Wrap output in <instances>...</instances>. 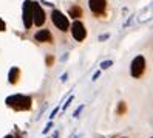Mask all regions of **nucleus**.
Here are the masks:
<instances>
[{
  "label": "nucleus",
  "instance_id": "nucleus-18",
  "mask_svg": "<svg viewBox=\"0 0 153 138\" xmlns=\"http://www.w3.org/2000/svg\"><path fill=\"white\" fill-rule=\"evenodd\" d=\"M53 61H54V59H53V56L47 58V64H48V65H51V64H53Z\"/></svg>",
  "mask_w": 153,
  "mask_h": 138
},
{
  "label": "nucleus",
  "instance_id": "nucleus-10",
  "mask_svg": "<svg viewBox=\"0 0 153 138\" xmlns=\"http://www.w3.org/2000/svg\"><path fill=\"white\" fill-rule=\"evenodd\" d=\"M68 13H70L71 17H74V19H79V17H82V10H80V6H77V5L71 6Z\"/></svg>",
  "mask_w": 153,
  "mask_h": 138
},
{
  "label": "nucleus",
  "instance_id": "nucleus-15",
  "mask_svg": "<svg viewBox=\"0 0 153 138\" xmlns=\"http://www.w3.org/2000/svg\"><path fill=\"white\" fill-rule=\"evenodd\" d=\"M59 109H60V107H56L54 110H53V112H51V115H50V119H53V118H54V116H56V113L59 112Z\"/></svg>",
  "mask_w": 153,
  "mask_h": 138
},
{
  "label": "nucleus",
  "instance_id": "nucleus-4",
  "mask_svg": "<svg viewBox=\"0 0 153 138\" xmlns=\"http://www.w3.org/2000/svg\"><path fill=\"white\" fill-rule=\"evenodd\" d=\"M144 70H146V59L142 56H136L131 62V76L139 78L144 73Z\"/></svg>",
  "mask_w": 153,
  "mask_h": 138
},
{
  "label": "nucleus",
  "instance_id": "nucleus-13",
  "mask_svg": "<svg viewBox=\"0 0 153 138\" xmlns=\"http://www.w3.org/2000/svg\"><path fill=\"white\" fill-rule=\"evenodd\" d=\"M73 99H74V96H70V98L67 99V103L64 104V107H62V110H65V109H67V107H68V106H70L71 103H73Z\"/></svg>",
  "mask_w": 153,
  "mask_h": 138
},
{
  "label": "nucleus",
  "instance_id": "nucleus-19",
  "mask_svg": "<svg viewBox=\"0 0 153 138\" xmlns=\"http://www.w3.org/2000/svg\"><path fill=\"white\" fill-rule=\"evenodd\" d=\"M99 75H101V73H99V71H96V73H94V75H93V81H96V79L99 78Z\"/></svg>",
  "mask_w": 153,
  "mask_h": 138
},
{
  "label": "nucleus",
  "instance_id": "nucleus-8",
  "mask_svg": "<svg viewBox=\"0 0 153 138\" xmlns=\"http://www.w3.org/2000/svg\"><path fill=\"white\" fill-rule=\"evenodd\" d=\"M36 40L37 42H51V34L48 30H40L36 33Z\"/></svg>",
  "mask_w": 153,
  "mask_h": 138
},
{
  "label": "nucleus",
  "instance_id": "nucleus-20",
  "mask_svg": "<svg viewBox=\"0 0 153 138\" xmlns=\"http://www.w3.org/2000/svg\"><path fill=\"white\" fill-rule=\"evenodd\" d=\"M5 138H20V136H14V135H6Z\"/></svg>",
  "mask_w": 153,
  "mask_h": 138
},
{
  "label": "nucleus",
  "instance_id": "nucleus-11",
  "mask_svg": "<svg viewBox=\"0 0 153 138\" xmlns=\"http://www.w3.org/2000/svg\"><path fill=\"white\" fill-rule=\"evenodd\" d=\"M125 113V103H119V107H118V115H122Z\"/></svg>",
  "mask_w": 153,
  "mask_h": 138
},
{
  "label": "nucleus",
  "instance_id": "nucleus-12",
  "mask_svg": "<svg viewBox=\"0 0 153 138\" xmlns=\"http://www.w3.org/2000/svg\"><path fill=\"white\" fill-rule=\"evenodd\" d=\"M111 65H113V62H111V61H104V62L101 64V67H102V68H108V67H111Z\"/></svg>",
  "mask_w": 153,
  "mask_h": 138
},
{
  "label": "nucleus",
  "instance_id": "nucleus-3",
  "mask_svg": "<svg viewBox=\"0 0 153 138\" xmlns=\"http://www.w3.org/2000/svg\"><path fill=\"white\" fill-rule=\"evenodd\" d=\"M31 13H33V23L34 25H43L45 23V13L42 10V6L36 2H31Z\"/></svg>",
  "mask_w": 153,
  "mask_h": 138
},
{
  "label": "nucleus",
  "instance_id": "nucleus-14",
  "mask_svg": "<svg viewBox=\"0 0 153 138\" xmlns=\"http://www.w3.org/2000/svg\"><path fill=\"white\" fill-rule=\"evenodd\" d=\"M51 127H53V121H50L47 126H45V129H43V134H48V130H50Z\"/></svg>",
  "mask_w": 153,
  "mask_h": 138
},
{
  "label": "nucleus",
  "instance_id": "nucleus-7",
  "mask_svg": "<svg viewBox=\"0 0 153 138\" xmlns=\"http://www.w3.org/2000/svg\"><path fill=\"white\" fill-rule=\"evenodd\" d=\"M23 22H25V28L30 30L33 25V13H31V0H26L23 3Z\"/></svg>",
  "mask_w": 153,
  "mask_h": 138
},
{
  "label": "nucleus",
  "instance_id": "nucleus-9",
  "mask_svg": "<svg viewBox=\"0 0 153 138\" xmlns=\"http://www.w3.org/2000/svg\"><path fill=\"white\" fill-rule=\"evenodd\" d=\"M19 75H20V70L17 68V67H13V68L10 70V75H8V78H10L11 84H16L17 79H19Z\"/></svg>",
  "mask_w": 153,
  "mask_h": 138
},
{
  "label": "nucleus",
  "instance_id": "nucleus-2",
  "mask_svg": "<svg viewBox=\"0 0 153 138\" xmlns=\"http://www.w3.org/2000/svg\"><path fill=\"white\" fill-rule=\"evenodd\" d=\"M51 19H53V23H54L60 31H67V30L70 28V22H68V19H67V17L62 14L60 11H57V10L53 11Z\"/></svg>",
  "mask_w": 153,
  "mask_h": 138
},
{
  "label": "nucleus",
  "instance_id": "nucleus-5",
  "mask_svg": "<svg viewBox=\"0 0 153 138\" xmlns=\"http://www.w3.org/2000/svg\"><path fill=\"white\" fill-rule=\"evenodd\" d=\"M71 33H73V38H74L77 42L84 40V39H85V36H87V30H85L84 23H82V22H79V20L73 23V26H71Z\"/></svg>",
  "mask_w": 153,
  "mask_h": 138
},
{
  "label": "nucleus",
  "instance_id": "nucleus-16",
  "mask_svg": "<svg viewBox=\"0 0 153 138\" xmlns=\"http://www.w3.org/2000/svg\"><path fill=\"white\" fill-rule=\"evenodd\" d=\"M82 109H84V106H80V107L76 110V112H74V115H73V116H74V118H77V116H79V113L82 112Z\"/></svg>",
  "mask_w": 153,
  "mask_h": 138
},
{
  "label": "nucleus",
  "instance_id": "nucleus-1",
  "mask_svg": "<svg viewBox=\"0 0 153 138\" xmlns=\"http://www.w3.org/2000/svg\"><path fill=\"white\" fill-rule=\"evenodd\" d=\"M6 104L16 109V110H30L33 101L30 96H23V95H13L10 98H6Z\"/></svg>",
  "mask_w": 153,
  "mask_h": 138
},
{
  "label": "nucleus",
  "instance_id": "nucleus-6",
  "mask_svg": "<svg viewBox=\"0 0 153 138\" xmlns=\"http://www.w3.org/2000/svg\"><path fill=\"white\" fill-rule=\"evenodd\" d=\"M88 5H90L91 13L96 14V16H102L104 11H105V8H107V2H105V0H90Z\"/></svg>",
  "mask_w": 153,
  "mask_h": 138
},
{
  "label": "nucleus",
  "instance_id": "nucleus-17",
  "mask_svg": "<svg viewBox=\"0 0 153 138\" xmlns=\"http://www.w3.org/2000/svg\"><path fill=\"white\" fill-rule=\"evenodd\" d=\"M5 28H6V25H5V22L0 19V31H5Z\"/></svg>",
  "mask_w": 153,
  "mask_h": 138
}]
</instances>
